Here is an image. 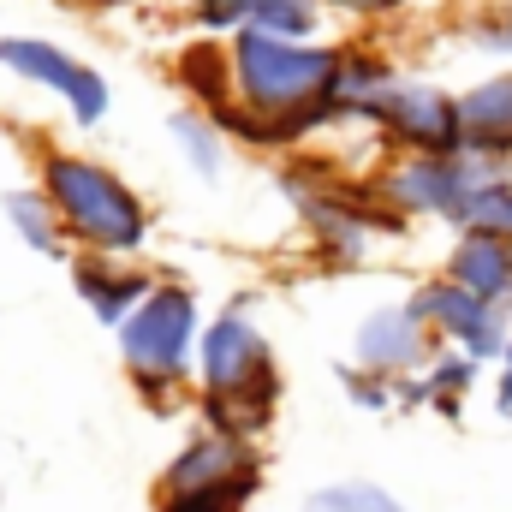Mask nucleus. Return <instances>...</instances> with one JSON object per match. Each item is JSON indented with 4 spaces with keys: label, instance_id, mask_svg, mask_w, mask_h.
Returning <instances> with one entry per match:
<instances>
[{
    "label": "nucleus",
    "instance_id": "f257e3e1",
    "mask_svg": "<svg viewBox=\"0 0 512 512\" xmlns=\"http://www.w3.org/2000/svg\"><path fill=\"white\" fill-rule=\"evenodd\" d=\"M233 102L268 120V149H304L310 137L340 126L334 84L346 42H292L268 30H233Z\"/></svg>",
    "mask_w": 512,
    "mask_h": 512
},
{
    "label": "nucleus",
    "instance_id": "f03ea898",
    "mask_svg": "<svg viewBox=\"0 0 512 512\" xmlns=\"http://www.w3.org/2000/svg\"><path fill=\"white\" fill-rule=\"evenodd\" d=\"M197 387H203V423L221 435L256 441L274 423L280 405V364L268 334L256 328L251 304H227L203 322L197 340Z\"/></svg>",
    "mask_w": 512,
    "mask_h": 512
},
{
    "label": "nucleus",
    "instance_id": "7ed1b4c3",
    "mask_svg": "<svg viewBox=\"0 0 512 512\" xmlns=\"http://www.w3.org/2000/svg\"><path fill=\"white\" fill-rule=\"evenodd\" d=\"M36 185L54 203L72 251L143 256V245H149V203L108 161H96L84 149H42L36 155Z\"/></svg>",
    "mask_w": 512,
    "mask_h": 512
},
{
    "label": "nucleus",
    "instance_id": "20e7f679",
    "mask_svg": "<svg viewBox=\"0 0 512 512\" xmlns=\"http://www.w3.org/2000/svg\"><path fill=\"white\" fill-rule=\"evenodd\" d=\"M280 191L298 209L310 245H316V256L328 268H358V262L376 256L382 239L405 233V221L376 197L370 179H346V173H334L322 161H286L280 167Z\"/></svg>",
    "mask_w": 512,
    "mask_h": 512
},
{
    "label": "nucleus",
    "instance_id": "39448f33",
    "mask_svg": "<svg viewBox=\"0 0 512 512\" xmlns=\"http://www.w3.org/2000/svg\"><path fill=\"white\" fill-rule=\"evenodd\" d=\"M120 334V364L131 370L149 405H167L197 376V340H203V304L185 280H155L149 298L131 310Z\"/></svg>",
    "mask_w": 512,
    "mask_h": 512
},
{
    "label": "nucleus",
    "instance_id": "423d86ee",
    "mask_svg": "<svg viewBox=\"0 0 512 512\" xmlns=\"http://www.w3.org/2000/svg\"><path fill=\"white\" fill-rule=\"evenodd\" d=\"M501 167L459 149V155H393L382 173L370 179L376 197L411 227V221H441V227H459V215L471 209V197L495 179Z\"/></svg>",
    "mask_w": 512,
    "mask_h": 512
},
{
    "label": "nucleus",
    "instance_id": "0eeeda50",
    "mask_svg": "<svg viewBox=\"0 0 512 512\" xmlns=\"http://www.w3.org/2000/svg\"><path fill=\"white\" fill-rule=\"evenodd\" d=\"M0 72H12L18 84L54 96V102L72 114L78 131H96L108 120V108H114L108 78H102L90 60H78L72 48L48 42V36H24V30H18V36H0Z\"/></svg>",
    "mask_w": 512,
    "mask_h": 512
},
{
    "label": "nucleus",
    "instance_id": "6e6552de",
    "mask_svg": "<svg viewBox=\"0 0 512 512\" xmlns=\"http://www.w3.org/2000/svg\"><path fill=\"white\" fill-rule=\"evenodd\" d=\"M370 131L382 137L393 155H459L465 149V120H459V90L435 84V78H411L399 72V84L387 90L370 114Z\"/></svg>",
    "mask_w": 512,
    "mask_h": 512
},
{
    "label": "nucleus",
    "instance_id": "1a4fd4ad",
    "mask_svg": "<svg viewBox=\"0 0 512 512\" xmlns=\"http://www.w3.org/2000/svg\"><path fill=\"white\" fill-rule=\"evenodd\" d=\"M411 310L429 322L435 346H453V352H465V358H477V364H501V358H507L512 316L495 310V304H483L477 292L453 286L447 274L423 280V286L411 292Z\"/></svg>",
    "mask_w": 512,
    "mask_h": 512
},
{
    "label": "nucleus",
    "instance_id": "9d476101",
    "mask_svg": "<svg viewBox=\"0 0 512 512\" xmlns=\"http://www.w3.org/2000/svg\"><path fill=\"white\" fill-rule=\"evenodd\" d=\"M441 346H435V334H429V322L411 310V298H399V304H376L364 322H358V334H352V364L358 370H376V376H417L429 358H435Z\"/></svg>",
    "mask_w": 512,
    "mask_h": 512
},
{
    "label": "nucleus",
    "instance_id": "9b49d317",
    "mask_svg": "<svg viewBox=\"0 0 512 512\" xmlns=\"http://www.w3.org/2000/svg\"><path fill=\"white\" fill-rule=\"evenodd\" d=\"M322 0H191V24L203 36H233V30H268L292 42H322Z\"/></svg>",
    "mask_w": 512,
    "mask_h": 512
},
{
    "label": "nucleus",
    "instance_id": "f8f14e48",
    "mask_svg": "<svg viewBox=\"0 0 512 512\" xmlns=\"http://www.w3.org/2000/svg\"><path fill=\"white\" fill-rule=\"evenodd\" d=\"M149 286H155V274H143L137 256H96V251L72 256V292H78V298L90 304V316L108 322V328L126 322L131 310L149 298Z\"/></svg>",
    "mask_w": 512,
    "mask_h": 512
},
{
    "label": "nucleus",
    "instance_id": "ddd939ff",
    "mask_svg": "<svg viewBox=\"0 0 512 512\" xmlns=\"http://www.w3.org/2000/svg\"><path fill=\"white\" fill-rule=\"evenodd\" d=\"M459 120H465V149L512 167V66H495L471 90H459Z\"/></svg>",
    "mask_w": 512,
    "mask_h": 512
},
{
    "label": "nucleus",
    "instance_id": "4468645a",
    "mask_svg": "<svg viewBox=\"0 0 512 512\" xmlns=\"http://www.w3.org/2000/svg\"><path fill=\"white\" fill-rule=\"evenodd\" d=\"M441 274H447L453 286L477 292L483 304H495V310L512 316V239H495V233H453Z\"/></svg>",
    "mask_w": 512,
    "mask_h": 512
},
{
    "label": "nucleus",
    "instance_id": "2eb2a0df",
    "mask_svg": "<svg viewBox=\"0 0 512 512\" xmlns=\"http://www.w3.org/2000/svg\"><path fill=\"white\" fill-rule=\"evenodd\" d=\"M262 471V453L245 435H221V429H203L197 441H185L161 477V489H197V483H227V477H256Z\"/></svg>",
    "mask_w": 512,
    "mask_h": 512
},
{
    "label": "nucleus",
    "instance_id": "dca6fc26",
    "mask_svg": "<svg viewBox=\"0 0 512 512\" xmlns=\"http://www.w3.org/2000/svg\"><path fill=\"white\" fill-rule=\"evenodd\" d=\"M173 72H179V84L191 90V102H197L203 114H215L221 102H233V54H227V36H197V42H185L179 60H173Z\"/></svg>",
    "mask_w": 512,
    "mask_h": 512
},
{
    "label": "nucleus",
    "instance_id": "f3484780",
    "mask_svg": "<svg viewBox=\"0 0 512 512\" xmlns=\"http://www.w3.org/2000/svg\"><path fill=\"white\" fill-rule=\"evenodd\" d=\"M0 209H6V227L18 233V245L36 256H72L66 245V227H60V215H54V203L42 197V185H12L6 197H0Z\"/></svg>",
    "mask_w": 512,
    "mask_h": 512
},
{
    "label": "nucleus",
    "instance_id": "a211bd4d",
    "mask_svg": "<svg viewBox=\"0 0 512 512\" xmlns=\"http://www.w3.org/2000/svg\"><path fill=\"white\" fill-rule=\"evenodd\" d=\"M167 137H173L179 161H185L197 179H221V173H227V137H221V126H215L203 108L167 114Z\"/></svg>",
    "mask_w": 512,
    "mask_h": 512
},
{
    "label": "nucleus",
    "instance_id": "6ab92c4d",
    "mask_svg": "<svg viewBox=\"0 0 512 512\" xmlns=\"http://www.w3.org/2000/svg\"><path fill=\"white\" fill-rule=\"evenodd\" d=\"M477 376H483V364H477V358H465V352L441 346V352L417 370L423 405H429V411H441V417H459V411H465V393L477 387Z\"/></svg>",
    "mask_w": 512,
    "mask_h": 512
},
{
    "label": "nucleus",
    "instance_id": "aec40b11",
    "mask_svg": "<svg viewBox=\"0 0 512 512\" xmlns=\"http://www.w3.org/2000/svg\"><path fill=\"white\" fill-rule=\"evenodd\" d=\"M262 489V471L256 477H227V483H197V489H161L155 512H245Z\"/></svg>",
    "mask_w": 512,
    "mask_h": 512
},
{
    "label": "nucleus",
    "instance_id": "412c9836",
    "mask_svg": "<svg viewBox=\"0 0 512 512\" xmlns=\"http://www.w3.org/2000/svg\"><path fill=\"white\" fill-rule=\"evenodd\" d=\"M459 36H465L471 54H483L495 66H512V0H477L459 18Z\"/></svg>",
    "mask_w": 512,
    "mask_h": 512
},
{
    "label": "nucleus",
    "instance_id": "4be33fe9",
    "mask_svg": "<svg viewBox=\"0 0 512 512\" xmlns=\"http://www.w3.org/2000/svg\"><path fill=\"white\" fill-rule=\"evenodd\" d=\"M453 233H495V239H512V167H501V173L471 197V209L459 215Z\"/></svg>",
    "mask_w": 512,
    "mask_h": 512
},
{
    "label": "nucleus",
    "instance_id": "5701e85b",
    "mask_svg": "<svg viewBox=\"0 0 512 512\" xmlns=\"http://www.w3.org/2000/svg\"><path fill=\"white\" fill-rule=\"evenodd\" d=\"M304 512H405V507L382 483H328L304 501Z\"/></svg>",
    "mask_w": 512,
    "mask_h": 512
},
{
    "label": "nucleus",
    "instance_id": "b1692460",
    "mask_svg": "<svg viewBox=\"0 0 512 512\" xmlns=\"http://www.w3.org/2000/svg\"><path fill=\"white\" fill-rule=\"evenodd\" d=\"M340 387H346V399L358 405V411H399V387H393V376H376V370H358V364H346L340 370Z\"/></svg>",
    "mask_w": 512,
    "mask_h": 512
},
{
    "label": "nucleus",
    "instance_id": "393cba45",
    "mask_svg": "<svg viewBox=\"0 0 512 512\" xmlns=\"http://www.w3.org/2000/svg\"><path fill=\"white\" fill-rule=\"evenodd\" d=\"M328 12H346V18H399L411 12L417 0H322Z\"/></svg>",
    "mask_w": 512,
    "mask_h": 512
},
{
    "label": "nucleus",
    "instance_id": "a878e982",
    "mask_svg": "<svg viewBox=\"0 0 512 512\" xmlns=\"http://www.w3.org/2000/svg\"><path fill=\"white\" fill-rule=\"evenodd\" d=\"M495 411L512 423V346H507V358H501V376H495Z\"/></svg>",
    "mask_w": 512,
    "mask_h": 512
}]
</instances>
